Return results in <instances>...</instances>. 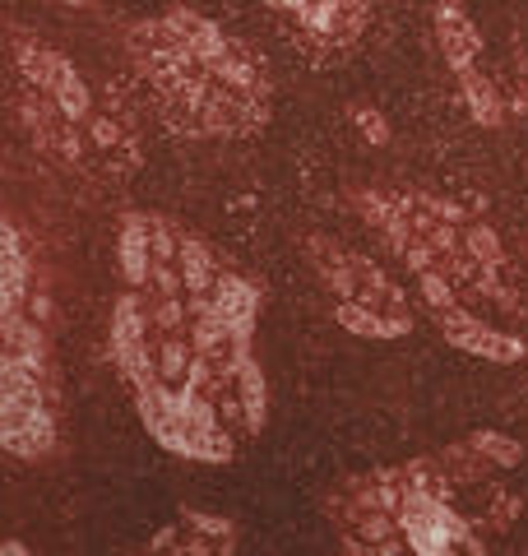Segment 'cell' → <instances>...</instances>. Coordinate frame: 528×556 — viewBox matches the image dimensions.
Here are the masks:
<instances>
[{"label": "cell", "instance_id": "cell-3", "mask_svg": "<svg viewBox=\"0 0 528 556\" xmlns=\"http://www.w3.org/2000/svg\"><path fill=\"white\" fill-rule=\"evenodd\" d=\"M524 445L473 431L445 450L352 473L325 492V519L352 556H482L524 510Z\"/></svg>", "mask_w": 528, "mask_h": 556}, {"label": "cell", "instance_id": "cell-8", "mask_svg": "<svg viewBox=\"0 0 528 556\" xmlns=\"http://www.w3.org/2000/svg\"><path fill=\"white\" fill-rule=\"evenodd\" d=\"M431 24H436L440 56H445V65L454 70V79H460V89L468 98L473 121L482 130H501L505 121H515L524 112V79L515 75L505 79L496 70L491 47L464 0H431Z\"/></svg>", "mask_w": 528, "mask_h": 556}, {"label": "cell", "instance_id": "cell-11", "mask_svg": "<svg viewBox=\"0 0 528 556\" xmlns=\"http://www.w3.org/2000/svg\"><path fill=\"white\" fill-rule=\"evenodd\" d=\"M352 116H357V121H362V126H366L362 135H366V139H372V144H385V139H390V130H385V121H380L376 112H362V108H357V112H352Z\"/></svg>", "mask_w": 528, "mask_h": 556}, {"label": "cell", "instance_id": "cell-9", "mask_svg": "<svg viewBox=\"0 0 528 556\" xmlns=\"http://www.w3.org/2000/svg\"><path fill=\"white\" fill-rule=\"evenodd\" d=\"M278 28L306 51L311 61H343L362 33L372 28L376 0H269Z\"/></svg>", "mask_w": 528, "mask_h": 556}, {"label": "cell", "instance_id": "cell-2", "mask_svg": "<svg viewBox=\"0 0 528 556\" xmlns=\"http://www.w3.org/2000/svg\"><path fill=\"white\" fill-rule=\"evenodd\" d=\"M362 218L417 278L422 306L468 357L528 362V237L436 190H357Z\"/></svg>", "mask_w": 528, "mask_h": 556}, {"label": "cell", "instance_id": "cell-10", "mask_svg": "<svg viewBox=\"0 0 528 556\" xmlns=\"http://www.w3.org/2000/svg\"><path fill=\"white\" fill-rule=\"evenodd\" d=\"M149 552H190V556H227L237 552V525L218 515H200L186 510L176 515V525H167L163 533L149 543Z\"/></svg>", "mask_w": 528, "mask_h": 556}, {"label": "cell", "instance_id": "cell-1", "mask_svg": "<svg viewBox=\"0 0 528 556\" xmlns=\"http://www.w3.org/2000/svg\"><path fill=\"white\" fill-rule=\"evenodd\" d=\"M112 362L144 431L186 464H237L269 422L255 357L264 288L167 214H126L116 237Z\"/></svg>", "mask_w": 528, "mask_h": 556}, {"label": "cell", "instance_id": "cell-7", "mask_svg": "<svg viewBox=\"0 0 528 556\" xmlns=\"http://www.w3.org/2000/svg\"><path fill=\"white\" fill-rule=\"evenodd\" d=\"M306 260L315 283L329 292L334 320L362 339H403L413 329V306L372 255L343 247L334 237H306Z\"/></svg>", "mask_w": 528, "mask_h": 556}, {"label": "cell", "instance_id": "cell-6", "mask_svg": "<svg viewBox=\"0 0 528 556\" xmlns=\"http://www.w3.org/2000/svg\"><path fill=\"white\" fill-rule=\"evenodd\" d=\"M61 441V390L51 367L47 302L0 311V445L38 464Z\"/></svg>", "mask_w": 528, "mask_h": 556}, {"label": "cell", "instance_id": "cell-12", "mask_svg": "<svg viewBox=\"0 0 528 556\" xmlns=\"http://www.w3.org/2000/svg\"><path fill=\"white\" fill-rule=\"evenodd\" d=\"M61 5H88V0H61Z\"/></svg>", "mask_w": 528, "mask_h": 556}, {"label": "cell", "instance_id": "cell-5", "mask_svg": "<svg viewBox=\"0 0 528 556\" xmlns=\"http://www.w3.org/2000/svg\"><path fill=\"white\" fill-rule=\"evenodd\" d=\"M14 70V112L28 144L84 190H121L144 163V135L130 98L93 79L70 51L24 24L5 28Z\"/></svg>", "mask_w": 528, "mask_h": 556}, {"label": "cell", "instance_id": "cell-4", "mask_svg": "<svg viewBox=\"0 0 528 556\" xmlns=\"http://www.w3.org/2000/svg\"><path fill=\"white\" fill-rule=\"evenodd\" d=\"M126 56L158 121L181 139H251L274 116L264 56L196 10L130 24Z\"/></svg>", "mask_w": 528, "mask_h": 556}]
</instances>
